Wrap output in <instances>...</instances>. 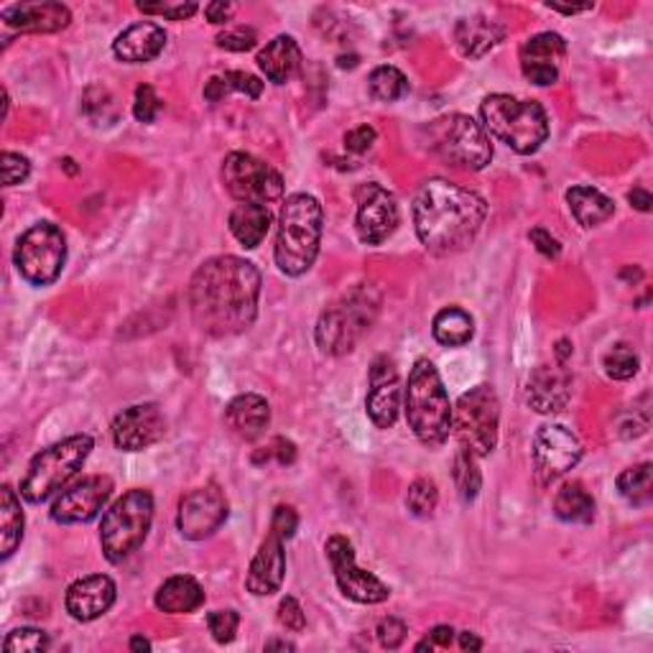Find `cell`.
I'll return each mask as SVG.
<instances>
[{"mask_svg": "<svg viewBox=\"0 0 653 653\" xmlns=\"http://www.w3.org/2000/svg\"><path fill=\"white\" fill-rule=\"evenodd\" d=\"M113 496V477L90 475L66 488L52 506V518L62 526L90 524Z\"/></svg>", "mask_w": 653, "mask_h": 653, "instance_id": "obj_17", "label": "cell"}, {"mask_svg": "<svg viewBox=\"0 0 653 653\" xmlns=\"http://www.w3.org/2000/svg\"><path fill=\"white\" fill-rule=\"evenodd\" d=\"M225 422H228L232 434H238L240 439L253 442L271 424V406L258 393H242V396L232 398L228 408H225Z\"/></svg>", "mask_w": 653, "mask_h": 653, "instance_id": "obj_26", "label": "cell"}, {"mask_svg": "<svg viewBox=\"0 0 653 653\" xmlns=\"http://www.w3.org/2000/svg\"><path fill=\"white\" fill-rule=\"evenodd\" d=\"M426 141L432 154L442 162L465 172H483L493 158L488 131L470 115L449 113L426 125Z\"/></svg>", "mask_w": 653, "mask_h": 653, "instance_id": "obj_9", "label": "cell"}, {"mask_svg": "<svg viewBox=\"0 0 653 653\" xmlns=\"http://www.w3.org/2000/svg\"><path fill=\"white\" fill-rule=\"evenodd\" d=\"M488 203L447 179H429L414 197V225L422 246L432 256H455L480 236Z\"/></svg>", "mask_w": 653, "mask_h": 653, "instance_id": "obj_2", "label": "cell"}, {"mask_svg": "<svg viewBox=\"0 0 653 653\" xmlns=\"http://www.w3.org/2000/svg\"><path fill=\"white\" fill-rule=\"evenodd\" d=\"M271 449L276 452V457H279L281 465H291L297 459V447L291 445L289 439H283V437L273 439V447Z\"/></svg>", "mask_w": 653, "mask_h": 653, "instance_id": "obj_53", "label": "cell"}, {"mask_svg": "<svg viewBox=\"0 0 653 653\" xmlns=\"http://www.w3.org/2000/svg\"><path fill=\"white\" fill-rule=\"evenodd\" d=\"M529 238H531V242L536 246V250H539L541 256L551 258V261H554V258H559V253H562V242H559L554 236H551L549 230L533 228L529 232Z\"/></svg>", "mask_w": 653, "mask_h": 653, "instance_id": "obj_50", "label": "cell"}, {"mask_svg": "<svg viewBox=\"0 0 653 653\" xmlns=\"http://www.w3.org/2000/svg\"><path fill=\"white\" fill-rule=\"evenodd\" d=\"M141 13L164 15L166 21H184L197 13V3H136Z\"/></svg>", "mask_w": 653, "mask_h": 653, "instance_id": "obj_46", "label": "cell"}, {"mask_svg": "<svg viewBox=\"0 0 653 653\" xmlns=\"http://www.w3.org/2000/svg\"><path fill=\"white\" fill-rule=\"evenodd\" d=\"M230 92H242V95L258 100L263 92V82L248 72H225L217 74V77H209L205 85V97L209 103H220Z\"/></svg>", "mask_w": 653, "mask_h": 653, "instance_id": "obj_35", "label": "cell"}, {"mask_svg": "<svg viewBox=\"0 0 653 653\" xmlns=\"http://www.w3.org/2000/svg\"><path fill=\"white\" fill-rule=\"evenodd\" d=\"M375 144V128L371 125H357L345 136V148L353 151V154H365V151H371Z\"/></svg>", "mask_w": 653, "mask_h": 653, "instance_id": "obj_49", "label": "cell"}, {"mask_svg": "<svg viewBox=\"0 0 653 653\" xmlns=\"http://www.w3.org/2000/svg\"><path fill=\"white\" fill-rule=\"evenodd\" d=\"M459 649H463V651H480L483 649V641L477 639L475 633L463 631V633H459Z\"/></svg>", "mask_w": 653, "mask_h": 653, "instance_id": "obj_55", "label": "cell"}, {"mask_svg": "<svg viewBox=\"0 0 653 653\" xmlns=\"http://www.w3.org/2000/svg\"><path fill=\"white\" fill-rule=\"evenodd\" d=\"M404 408L408 429L426 447H439L449 439L452 406L445 383L432 360L418 357L408 373Z\"/></svg>", "mask_w": 653, "mask_h": 653, "instance_id": "obj_4", "label": "cell"}, {"mask_svg": "<svg viewBox=\"0 0 653 653\" xmlns=\"http://www.w3.org/2000/svg\"><path fill=\"white\" fill-rule=\"evenodd\" d=\"M628 203H631L635 209H641V213H649L653 205V197L643 187H635L631 195H628Z\"/></svg>", "mask_w": 653, "mask_h": 653, "instance_id": "obj_54", "label": "cell"}, {"mask_svg": "<svg viewBox=\"0 0 653 653\" xmlns=\"http://www.w3.org/2000/svg\"><path fill=\"white\" fill-rule=\"evenodd\" d=\"M222 184L240 205H271L283 197V177L271 164L242 154H228L222 162Z\"/></svg>", "mask_w": 653, "mask_h": 653, "instance_id": "obj_12", "label": "cell"}, {"mask_svg": "<svg viewBox=\"0 0 653 653\" xmlns=\"http://www.w3.org/2000/svg\"><path fill=\"white\" fill-rule=\"evenodd\" d=\"M131 651H136V653L151 651V641L144 639V635H133V639H131Z\"/></svg>", "mask_w": 653, "mask_h": 653, "instance_id": "obj_57", "label": "cell"}, {"mask_svg": "<svg viewBox=\"0 0 653 653\" xmlns=\"http://www.w3.org/2000/svg\"><path fill=\"white\" fill-rule=\"evenodd\" d=\"M554 514L564 524H590L594 518V500L582 483H564L554 498Z\"/></svg>", "mask_w": 653, "mask_h": 653, "instance_id": "obj_34", "label": "cell"}, {"mask_svg": "<svg viewBox=\"0 0 653 653\" xmlns=\"http://www.w3.org/2000/svg\"><path fill=\"white\" fill-rule=\"evenodd\" d=\"M506 39V27L488 15H470L455 27V44L470 60H480Z\"/></svg>", "mask_w": 653, "mask_h": 653, "instance_id": "obj_27", "label": "cell"}, {"mask_svg": "<svg viewBox=\"0 0 653 653\" xmlns=\"http://www.w3.org/2000/svg\"><path fill=\"white\" fill-rule=\"evenodd\" d=\"M279 623L287 628V631H294V633L304 631L307 618H304V610H301L297 598H283L279 602Z\"/></svg>", "mask_w": 653, "mask_h": 653, "instance_id": "obj_48", "label": "cell"}, {"mask_svg": "<svg viewBox=\"0 0 653 653\" xmlns=\"http://www.w3.org/2000/svg\"><path fill=\"white\" fill-rule=\"evenodd\" d=\"M437 506H439L437 483L429 480V477H418V480L408 485L406 508L412 510L416 518H432Z\"/></svg>", "mask_w": 653, "mask_h": 653, "instance_id": "obj_39", "label": "cell"}, {"mask_svg": "<svg viewBox=\"0 0 653 653\" xmlns=\"http://www.w3.org/2000/svg\"><path fill=\"white\" fill-rule=\"evenodd\" d=\"M8 653H44L49 649V635L39 628H15L3 643Z\"/></svg>", "mask_w": 653, "mask_h": 653, "instance_id": "obj_41", "label": "cell"}, {"mask_svg": "<svg viewBox=\"0 0 653 653\" xmlns=\"http://www.w3.org/2000/svg\"><path fill=\"white\" fill-rule=\"evenodd\" d=\"M95 442L90 434H74L56 445L41 449L29 463V470L21 480V498L27 504H44L85 467Z\"/></svg>", "mask_w": 653, "mask_h": 653, "instance_id": "obj_7", "label": "cell"}, {"mask_svg": "<svg viewBox=\"0 0 653 653\" xmlns=\"http://www.w3.org/2000/svg\"><path fill=\"white\" fill-rule=\"evenodd\" d=\"M154 602L162 613L187 615L205 605V590L195 577L177 574V577H169V580L156 590Z\"/></svg>", "mask_w": 653, "mask_h": 653, "instance_id": "obj_29", "label": "cell"}, {"mask_svg": "<svg viewBox=\"0 0 653 653\" xmlns=\"http://www.w3.org/2000/svg\"><path fill=\"white\" fill-rule=\"evenodd\" d=\"M452 641H455V628L449 625H437L432 628L426 641H422L416 646V651H434V649H449Z\"/></svg>", "mask_w": 653, "mask_h": 653, "instance_id": "obj_51", "label": "cell"}, {"mask_svg": "<svg viewBox=\"0 0 653 653\" xmlns=\"http://www.w3.org/2000/svg\"><path fill=\"white\" fill-rule=\"evenodd\" d=\"M154 524V496L144 488H133L105 510L100 524V547L107 562L121 564L141 549Z\"/></svg>", "mask_w": 653, "mask_h": 653, "instance_id": "obj_8", "label": "cell"}, {"mask_svg": "<svg viewBox=\"0 0 653 653\" xmlns=\"http://www.w3.org/2000/svg\"><path fill=\"white\" fill-rule=\"evenodd\" d=\"M258 66H261L263 74L273 85L289 82L301 66V49L297 44V39L281 33V37L268 41L266 49H261V54H258Z\"/></svg>", "mask_w": 653, "mask_h": 653, "instance_id": "obj_28", "label": "cell"}, {"mask_svg": "<svg viewBox=\"0 0 653 653\" xmlns=\"http://www.w3.org/2000/svg\"><path fill=\"white\" fill-rule=\"evenodd\" d=\"M66 261L64 232L52 222H37L15 242L13 263L31 287H52Z\"/></svg>", "mask_w": 653, "mask_h": 653, "instance_id": "obj_11", "label": "cell"}, {"mask_svg": "<svg viewBox=\"0 0 653 653\" xmlns=\"http://www.w3.org/2000/svg\"><path fill=\"white\" fill-rule=\"evenodd\" d=\"M230 232L242 248L253 250L263 242L271 230V213L263 205H238L230 213Z\"/></svg>", "mask_w": 653, "mask_h": 653, "instance_id": "obj_31", "label": "cell"}, {"mask_svg": "<svg viewBox=\"0 0 653 653\" xmlns=\"http://www.w3.org/2000/svg\"><path fill=\"white\" fill-rule=\"evenodd\" d=\"M228 518V500L215 483L187 493L177 510V529L189 541H203L213 536Z\"/></svg>", "mask_w": 653, "mask_h": 653, "instance_id": "obj_16", "label": "cell"}, {"mask_svg": "<svg viewBox=\"0 0 653 653\" xmlns=\"http://www.w3.org/2000/svg\"><path fill=\"white\" fill-rule=\"evenodd\" d=\"M287 539V531L271 524L246 577V590L256 594V598H268V594L281 590L283 574H287V551H283V541Z\"/></svg>", "mask_w": 653, "mask_h": 653, "instance_id": "obj_20", "label": "cell"}, {"mask_svg": "<svg viewBox=\"0 0 653 653\" xmlns=\"http://www.w3.org/2000/svg\"><path fill=\"white\" fill-rule=\"evenodd\" d=\"M111 432L121 452H144L164 439L166 418L156 404H136L113 418Z\"/></svg>", "mask_w": 653, "mask_h": 653, "instance_id": "obj_18", "label": "cell"}, {"mask_svg": "<svg viewBox=\"0 0 653 653\" xmlns=\"http://www.w3.org/2000/svg\"><path fill=\"white\" fill-rule=\"evenodd\" d=\"M641 367V360L639 353L631 345H615L610 353L605 355V373L610 375L613 381H631L635 373H639Z\"/></svg>", "mask_w": 653, "mask_h": 653, "instance_id": "obj_40", "label": "cell"}, {"mask_svg": "<svg viewBox=\"0 0 653 653\" xmlns=\"http://www.w3.org/2000/svg\"><path fill=\"white\" fill-rule=\"evenodd\" d=\"M0 169H3L6 187H15V184H23L29 179L31 162L27 156L13 154V151H3V156H0Z\"/></svg>", "mask_w": 653, "mask_h": 653, "instance_id": "obj_43", "label": "cell"}, {"mask_svg": "<svg viewBox=\"0 0 653 653\" xmlns=\"http://www.w3.org/2000/svg\"><path fill=\"white\" fill-rule=\"evenodd\" d=\"M166 46V31L154 21L133 23L113 41V54L125 64L154 62Z\"/></svg>", "mask_w": 653, "mask_h": 653, "instance_id": "obj_25", "label": "cell"}, {"mask_svg": "<svg viewBox=\"0 0 653 653\" xmlns=\"http://www.w3.org/2000/svg\"><path fill=\"white\" fill-rule=\"evenodd\" d=\"M367 90H371V95L375 100H381V103H396L408 92V80L406 74L396 70V66L391 64H383V66H375L371 72V77H367Z\"/></svg>", "mask_w": 653, "mask_h": 653, "instance_id": "obj_37", "label": "cell"}, {"mask_svg": "<svg viewBox=\"0 0 653 653\" xmlns=\"http://www.w3.org/2000/svg\"><path fill=\"white\" fill-rule=\"evenodd\" d=\"M551 11H559L564 15H574V13H584V11H592V3H584V6H559V3H549Z\"/></svg>", "mask_w": 653, "mask_h": 653, "instance_id": "obj_56", "label": "cell"}, {"mask_svg": "<svg viewBox=\"0 0 653 653\" xmlns=\"http://www.w3.org/2000/svg\"><path fill=\"white\" fill-rule=\"evenodd\" d=\"M533 470L539 485L564 477L582 459V442L562 424H543L533 437Z\"/></svg>", "mask_w": 653, "mask_h": 653, "instance_id": "obj_14", "label": "cell"}, {"mask_svg": "<svg viewBox=\"0 0 653 653\" xmlns=\"http://www.w3.org/2000/svg\"><path fill=\"white\" fill-rule=\"evenodd\" d=\"M567 205L582 228H598V225L608 222L615 213L613 199L594 187H572L567 191Z\"/></svg>", "mask_w": 653, "mask_h": 653, "instance_id": "obj_30", "label": "cell"}, {"mask_svg": "<svg viewBox=\"0 0 653 653\" xmlns=\"http://www.w3.org/2000/svg\"><path fill=\"white\" fill-rule=\"evenodd\" d=\"M401 408V381L396 365L388 357H379L371 367V391L365 398V412L379 429H391Z\"/></svg>", "mask_w": 653, "mask_h": 653, "instance_id": "obj_21", "label": "cell"}, {"mask_svg": "<svg viewBox=\"0 0 653 653\" xmlns=\"http://www.w3.org/2000/svg\"><path fill=\"white\" fill-rule=\"evenodd\" d=\"M567 56V41L554 31L536 33L526 39L518 60H521L524 77L536 87H551L559 82V66Z\"/></svg>", "mask_w": 653, "mask_h": 653, "instance_id": "obj_19", "label": "cell"}, {"mask_svg": "<svg viewBox=\"0 0 653 653\" xmlns=\"http://www.w3.org/2000/svg\"><path fill=\"white\" fill-rule=\"evenodd\" d=\"M498 424L500 401L488 383L463 393L452 408V432L457 434L459 447L475 457H488L498 447Z\"/></svg>", "mask_w": 653, "mask_h": 653, "instance_id": "obj_10", "label": "cell"}, {"mask_svg": "<svg viewBox=\"0 0 653 653\" xmlns=\"http://www.w3.org/2000/svg\"><path fill=\"white\" fill-rule=\"evenodd\" d=\"M266 649H281V651H294V643H287V641H268Z\"/></svg>", "mask_w": 653, "mask_h": 653, "instance_id": "obj_58", "label": "cell"}, {"mask_svg": "<svg viewBox=\"0 0 653 653\" xmlns=\"http://www.w3.org/2000/svg\"><path fill=\"white\" fill-rule=\"evenodd\" d=\"M618 490L631 506H649L653 498V480H651V463H641L635 467H628L618 477Z\"/></svg>", "mask_w": 653, "mask_h": 653, "instance_id": "obj_36", "label": "cell"}, {"mask_svg": "<svg viewBox=\"0 0 653 653\" xmlns=\"http://www.w3.org/2000/svg\"><path fill=\"white\" fill-rule=\"evenodd\" d=\"M261 271L238 256H215L189 281L191 320L209 338H232L253 326Z\"/></svg>", "mask_w": 653, "mask_h": 653, "instance_id": "obj_1", "label": "cell"}, {"mask_svg": "<svg viewBox=\"0 0 653 653\" xmlns=\"http://www.w3.org/2000/svg\"><path fill=\"white\" fill-rule=\"evenodd\" d=\"M0 19L6 27H11L21 33H54L70 27L72 13L62 3H13L0 11Z\"/></svg>", "mask_w": 653, "mask_h": 653, "instance_id": "obj_24", "label": "cell"}, {"mask_svg": "<svg viewBox=\"0 0 653 653\" xmlns=\"http://www.w3.org/2000/svg\"><path fill=\"white\" fill-rule=\"evenodd\" d=\"M406 633H408V628L404 621H401V618H383L379 628H375L379 643L386 651H396L401 643L406 641Z\"/></svg>", "mask_w": 653, "mask_h": 653, "instance_id": "obj_47", "label": "cell"}, {"mask_svg": "<svg viewBox=\"0 0 653 653\" xmlns=\"http://www.w3.org/2000/svg\"><path fill=\"white\" fill-rule=\"evenodd\" d=\"M381 312V294L371 283H357L348 294L322 312L317 322V345L326 355H345L353 350L363 334L371 330Z\"/></svg>", "mask_w": 653, "mask_h": 653, "instance_id": "obj_6", "label": "cell"}, {"mask_svg": "<svg viewBox=\"0 0 653 653\" xmlns=\"http://www.w3.org/2000/svg\"><path fill=\"white\" fill-rule=\"evenodd\" d=\"M564 365L567 363L539 365L531 373L526 401L536 414H559L567 408L569 398H572V375Z\"/></svg>", "mask_w": 653, "mask_h": 653, "instance_id": "obj_23", "label": "cell"}, {"mask_svg": "<svg viewBox=\"0 0 653 653\" xmlns=\"http://www.w3.org/2000/svg\"><path fill=\"white\" fill-rule=\"evenodd\" d=\"M162 113V97L156 95V90L151 85H141L136 90V100H133V115L141 123H154Z\"/></svg>", "mask_w": 653, "mask_h": 653, "instance_id": "obj_44", "label": "cell"}, {"mask_svg": "<svg viewBox=\"0 0 653 653\" xmlns=\"http://www.w3.org/2000/svg\"><path fill=\"white\" fill-rule=\"evenodd\" d=\"M483 128L496 136L500 144L514 148L516 154L531 156L549 138L547 111L536 100H521L514 95H488L480 103Z\"/></svg>", "mask_w": 653, "mask_h": 653, "instance_id": "obj_5", "label": "cell"}, {"mask_svg": "<svg viewBox=\"0 0 653 653\" xmlns=\"http://www.w3.org/2000/svg\"><path fill=\"white\" fill-rule=\"evenodd\" d=\"M240 615L236 610H215V613L207 615V628L213 633V639L225 646V643H232L238 635Z\"/></svg>", "mask_w": 653, "mask_h": 653, "instance_id": "obj_42", "label": "cell"}, {"mask_svg": "<svg viewBox=\"0 0 653 653\" xmlns=\"http://www.w3.org/2000/svg\"><path fill=\"white\" fill-rule=\"evenodd\" d=\"M118 598V588L107 574H90L82 580L72 582L66 590L64 605L77 623H92L97 618H103L107 610L115 605Z\"/></svg>", "mask_w": 653, "mask_h": 653, "instance_id": "obj_22", "label": "cell"}, {"mask_svg": "<svg viewBox=\"0 0 653 653\" xmlns=\"http://www.w3.org/2000/svg\"><path fill=\"white\" fill-rule=\"evenodd\" d=\"M215 41L217 46L225 49V52H250V49L258 44V33L253 29L238 27V29L222 31Z\"/></svg>", "mask_w": 653, "mask_h": 653, "instance_id": "obj_45", "label": "cell"}, {"mask_svg": "<svg viewBox=\"0 0 653 653\" xmlns=\"http://www.w3.org/2000/svg\"><path fill=\"white\" fill-rule=\"evenodd\" d=\"M232 11H236V8H232L230 3H220V0H217V3H209L205 8V15L209 23H215V27H225V23L232 19Z\"/></svg>", "mask_w": 653, "mask_h": 653, "instance_id": "obj_52", "label": "cell"}, {"mask_svg": "<svg viewBox=\"0 0 653 653\" xmlns=\"http://www.w3.org/2000/svg\"><path fill=\"white\" fill-rule=\"evenodd\" d=\"M432 334L439 345L463 348L475 338V320L459 307H445L432 322Z\"/></svg>", "mask_w": 653, "mask_h": 653, "instance_id": "obj_32", "label": "cell"}, {"mask_svg": "<svg viewBox=\"0 0 653 653\" xmlns=\"http://www.w3.org/2000/svg\"><path fill=\"white\" fill-rule=\"evenodd\" d=\"M23 539V510H21V498L15 496L11 485H3L0 488V557L8 559L13 557V551L19 549Z\"/></svg>", "mask_w": 653, "mask_h": 653, "instance_id": "obj_33", "label": "cell"}, {"mask_svg": "<svg viewBox=\"0 0 653 653\" xmlns=\"http://www.w3.org/2000/svg\"><path fill=\"white\" fill-rule=\"evenodd\" d=\"M322 205L312 195L287 197L279 215V232H276L273 258L281 273L304 276L320 256L322 242Z\"/></svg>", "mask_w": 653, "mask_h": 653, "instance_id": "obj_3", "label": "cell"}, {"mask_svg": "<svg viewBox=\"0 0 653 653\" xmlns=\"http://www.w3.org/2000/svg\"><path fill=\"white\" fill-rule=\"evenodd\" d=\"M452 477H455L459 498H463L465 504H473V500L477 498V493H480V488H483V475H480V470H477V457L473 455V452L459 447Z\"/></svg>", "mask_w": 653, "mask_h": 653, "instance_id": "obj_38", "label": "cell"}, {"mask_svg": "<svg viewBox=\"0 0 653 653\" xmlns=\"http://www.w3.org/2000/svg\"><path fill=\"white\" fill-rule=\"evenodd\" d=\"M357 215H355V230L357 238L365 246H381L393 232H396L401 215L398 203L386 187L379 182H367L357 189Z\"/></svg>", "mask_w": 653, "mask_h": 653, "instance_id": "obj_15", "label": "cell"}, {"mask_svg": "<svg viewBox=\"0 0 653 653\" xmlns=\"http://www.w3.org/2000/svg\"><path fill=\"white\" fill-rule=\"evenodd\" d=\"M324 551L332 564L334 582H338L340 592L345 594L348 600L360 602V605H381V602H386L391 598L388 584H383L373 572L360 569L355 564L353 543H350L345 536H332V539L324 543Z\"/></svg>", "mask_w": 653, "mask_h": 653, "instance_id": "obj_13", "label": "cell"}]
</instances>
